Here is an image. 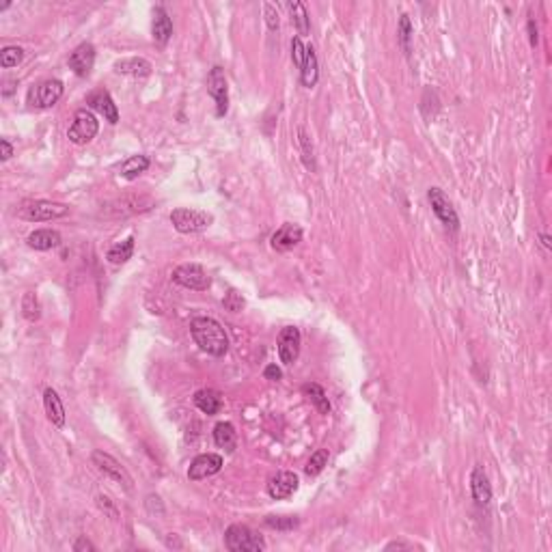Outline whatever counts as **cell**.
Masks as SVG:
<instances>
[{
    "label": "cell",
    "instance_id": "18",
    "mask_svg": "<svg viewBox=\"0 0 552 552\" xmlns=\"http://www.w3.org/2000/svg\"><path fill=\"white\" fill-rule=\"evenodd\" d=\"M113 70L117 74H123V76H134V78H145L151 74L153 65L147 61V58H141V56H129V58H119L115 61Z\"/></svg>",
    "mask_w": 552,
    "mask_h": 552
},
{
    "label": "cell",
    "instance_id": "44",
    "mask_svg": "<svg viewBox=\"0 0 552 552\" xmlns=\"http://www.w3.org/2000/svg\"><path fill=\"white\" fill-rule=\"evenodd\" d=\"M15 84H17L15 80H7V82H5V89H3V95H5V97H9V95L15 91Z\"/></svg>",
    "mask_w": 552,
    "mask_h": 552
},
{
    "label": "cell",
    "instance_id": "20",
    "mask_svg": "<svg viewBox=\"0 0 552 552\" xmlns=\"http://www.w3.org/2000/svg\"><path fill=\"white\" fill-rule=\"evenodd\" d=\"M151 35H153V39H156L158 43H162V46L171 39V35H173V19L168 17L166 9L162 5H158L156 9H153Z\"/></svg>",
    "mask_w": 552,
    "mask_h": 552
},
{
    "label": "cell",
    "instance_id": "15",
    "mask_svg": "<svg viewBox=\"0 0 552 552\" xmlns=\"http://www.w3.org/2000/svg\"><path fill=\"white\" fill-rule=\"evenodd\" d=\"M298 485H300V479H298L296 473H292V471H281V473H276L268 481V494L274 500L290 498L298 490Z\"/></svg>",
    "mask_w": 552,
    "mask_h": 552
},
{
    "label": "cell",
    "instance_id": "8",
    "mask_svg": "<svg viewBox=\"0 0 552 552\" xmlns=\"http://www.w3.org/2000/svg\"><path fill=\"white\" fill-rule=\"evenodd\" d=\"M427 198H429V205L436 214V218L443 223L449 231H459V216L453 207V203L449 201V196L440 190V188H429L427 190Z\"/></svg>",
    "mask_w": 552,
    "mask_h": 552
},
{
    "label": "cell",
    "instance_id": "4",
    "mask_svg": "<svg viewBox=\"0 0 552 552\" xmlns=\"http://www.w3.org/2000/svg\"><path fill=\"white\" fill-rule=\"evenodd\" d=\"M171 223L180 233H201L212 227L214 216L192 207H178L171 212Z\"/></svg>",
    "mask_w": 552,
    "mask_h": 552
},
{
    "label": "cell",
    "instance_id": "1",
    "mask_svg": "<svg viewBox=\"0 0 552 552\" xmlns=\"http://www.w3.org/2000/svg\"><path fill=\"white\" fill-rule=\"evenodd\" d=\"M190 335L205 354L216 358L227 354L229 337L225 333V328L220 326V322H216L214 317H194L190 322Z\"/></svg>",
    "mask_w": 552,
    "mask_h": 552
},
{
    "label": "cell",
    "instance_id": "9",
    "mask_svg": "<svg viewBox=\"0 0 552 552\" xmlns=\"http://www.w3.org/2000/svg\"><path fill=\"white\" fill-rule=\"evenodd\" d=\"M207 93L216 102V117H225L229 110V82L223 68H212L207 74Z\"/></svg>",
    "mask_w": 552,
    "mask_h": 552
},
{
    "label": "cell",
    "instance_id": "23",
    "mask_svg": "<svg viewBox=\"0 0 552 552\" xmlns=\"http://www.w3.org/2000/svg\"><path fill=\"white\" fill-rule=\"evenodd\" d=\"M26 242H29V246L35 251H50V249L61 246L63 237L54 229H37L26 237Z\"/></svg>",
    "mask_w": 552,
    "mask_h": 552
},
{
    "label": "cell",
    "instance_id": "16",
    "mask_svg": "<svg viewBox=\"0 0 552 552\" xmlns=\"http://www.w3.org/2000/svg\"><path fill=\"white\" fill-rule=\"evenodd\" d=\"M86 104H89L95 113H100L108 123H117L119 121V108L106 89H95L86 95Z\"/></svg>",
    "mask_w": 552,
    "mask_h": 552
},
{
    "label": "cell",
    "instance_id": "37",
    "mask_svg": "<svg viewBox=\"0 0 552 552\" xmlns=\"http://www.w3.org/2000/svg\"><path fill=\"white\" fill-rule=\"evenodd\" d=\"M263 13H266L268 29L270 31H278V13H276V9L270 3H266V5H263Z\"/></svg>",
    "mask_w": 552,
    "mask_h": 552
},
{
    "label": "cell",
    "instance_id": "35",
    "mask_svg": "<svg viewBox=\"0 0 552 552\" xmlns=\"http://www.w3.org/2000/svg\"><path fill=\"white\" fill-rule=\"evenodd\" d=\"M223 304H225V308L227 311H231V313H239L242 308H244V298H242V294H237L235 290H229L227 292V296L223 298Z\"/></svg>",
    "mask_w": 552,
    "mask_h": 552
},
{
    "label": "cell",
    "instance_id": "2",
    "mask_svg": "<svg viewBox=\"0 0 552 552\" xmlns=\"http://www.w3.org/2000/svg\"><path fill=\"white\" fill-rule=\"evenodd\" d=\"M225 546L231 552H263L268 548L263 535L246 524H231L225 531Z\"/></svg>",
    "mask_w": 552,
    "mask_h": 552
},
{
    "label": "cell",
    "instance_id": "25",
    "mask_svg": "<svg viewBox=\"0 0 552 552\" xmlns=\"http://www.w3.org/2000/svg\"><path fill=\"white\" fill-rule=\"evenodd\" d=\"M287 9H290V13H292V24L298 29V37H304V35L311 33V17H308L304 3L294 0V3H287Z\"/></svg>",
    "mask_w": 552,
    "mask_h": 552
},
{
    "label": "cell",
    "instance_id": "34",
    "mask_svg": "<svg viewBox=\"0 0 552 552\" xmlns=\"http://www.w3.org/2000/svg\"><path fill=\"white\" fill-rule=\"evenodd\" d=\"M298 136H300V147H302V160H304L306 168H311V171H315L317 166H315V156H313V145H311V139H308V136H306V132H304V127H300V129H298Z\"/></svg>",
    "mask_w": 552,
    "mask_h": 552
},
{
    "label": "cell",
    "instance_id": "6",
    "mask_svg": "<svg viewBox=\"0 0 552 552\" xmlns=\"http://www.w3.org/2000/svg\"><path fill=\"white\" fill-rule=\"evenodd\" d=\"M63 91H65V86L61 80H56V78L41 80V82L31 86L29 104L33 108H52L63 97Z\"/></svg>",
    "mask_w": 552,
    "mask_h": 552
},
{
    "label": "cell",
    "instance_id": "22",
    "mask_svg": "<svg viewBox=\"0 0 552 552\" xmlns=\"http://www.w3.org/2000/svg\"><path fill=\"white\" fill-rule=\"evenodd\" d=\"M320 80V63H317V54L313 46H306V54H304V63L300 70V82L306 86V89H313Z\"/></svg>",
    "mask_w": 552,
    "mask_h": 552
},
{
    "label": "cell",
    "instance_id": "30",
    "mask_svg": "<svg viewBox=\"0 0 552 552\" xmlns=\"http://www.w3.org/2000/svg\"><path fill=\"white\" fill-rule=\"evenodd\" d=\"M22 315L29 322H37L41 317V304L35 292H26L24 298H22Z\"/></svg>",
    "mask_w": 552,
    "mask_h": 552
},
{
    "label": "cell",
    "instance_id": "27",
    "mask_svg": "<svg viewBox=\"0 0 552 552\" xmlns=\"http://www.w3.org/2000/svg\"><path fill=\"white\" fill-rule=\"evenodd\" d=\"M302 393H304V397L308 402H311L315 408H317V412L320 414H330V410H333V406H330V402H328V395H326V391L320 386V384H315V382H308V384H304L302 386Z\"/></svg>",
    "mask_w": 552,
    "mask_h": 552
},
{
    "label": "cell",
    "instance_id": "7",
    "mask_svg": "<svg viewBox=\"0 0 552 552\" xmlns=\"http://www.w3.org/2000/svg\"><path fill=\"white\" fill-rule=\"evenodd\" d=\"M173 283H178V285L186 287V290H192V292H205V290H210L212 278L207 276L203 266H198V263H184V266L173 270Z\"/></svg>",
    "mask_w": 552,
    "mask_h": 552
},
{
    "label": "cell",
    "instance_id": "41",
    "mask_svg": "<svg viewBox=\"0 0 552 552\" xmlns=\"http://www.w3.org/2000/svg\"><path fill=\"white\" fill-rule=\"evenodd\" d=\"M0 147H3V156H0V158H3V162H7L13 156V145L7 139H3V141H0Z\"/></svg>",
    "mask_w": 552,
    "mask_h": 552
},
{
    "label": "cell",
    "instance_id": "3",
    "mask_svg": "<svg viewBox=\"0 0 552 552\" xmlns=\"http://www.w3.org/2000/svg\"><path fill=\"white\" fill-rule=\"evenodd\" d=\"M22 220H29V223H48V220H56L70 214V207L65 203H54V201H24L17 212Z\"/></svg>",
    "mask_w": 552,
    "mask_h": 552
},
{
    "label": "cell",
    "instance_id": "17",
    "mask_svg": "<svg viewBox=\"0 0 552 552\" xmlns=\"http://www.w3.org/2000/svg\"><path fill=\"white\" fill-rule=\"evenodd\" d=\"M471 494L479 507H485L492 500V485H490V479L481 466H475L471 473Z\"/></svg>",
    "mask_w": 552,
    "mask_h": 552
},
{
    "label": "cell",
    "instance_id": "32",
    "mask_svg": "<svg viewBox=\"0 0 552 552\" xmlns=\"http://www.w3.org/2000/svg\"><path fill=\"white\" fill-rule=\"evenodd\" d=\"M22 58H24V50L19 46H5L0 50V68H15L17 63H22Z\"/></svg>",
    "mask_w": 552,
    "mask_h": 552
},
{
    "label": "cell",
    "instance_id": "36",
    "mask_svg": "<svg viewBox=\"0 0 552 552\" xmlns=\"http://www.w3.org/2000/svg\"><path fill=\"white\" fill-rule=\"evenodd\" d=\"M304 54H306V46L302 43V37H294L292 39V58H294V65L298 70H302Z\"/></svg>",
    "mask_w": 552,
    "mask_h": 552
},
{
    "label": "cell",
    "instance_id": "45",
    "mask_svg": "<svg viewBox=\"0 0 552 552\" xmlns=\"http://www.w3.org/2000/svg\"><path fill=\"white\" fill-rule=\"evenodd\" d=\"M539 242H542V246H544L546 251H550V244H552V242H550V235H548V233H539Z\"/></svg>",
    "mask_w": 552,
    "mask_h": 552
},
{
    "label": "cell",
    "instance_id": "31",
    "mask_svg": "<svg viewBox=\"0 0 552 552\" xmlns=\"http://www.w3.org/2000/svg\"><path fill=\"white\" fill-rule=\"evenodd\" d=\"M328 457H330L328 449H317L311 457H308L304 473H306L308 477H317V475L328 466Z\"/></svg>",
    "mask_w": 552,
    "mask_h": 552
},
{
    "label": "cell",
    "instance_id": "12",
    "mask_svg": "<svg viewBox=\"0 0 552 552\" xmlns=\"http://www.w3.org/2000/svg\"><path fill=\"white\" fill-rule=\"evenodd\" d=\"M225 466V459L223 455L218 453H201L196 455L190 464L188 468V479L190 481H201V479H207V477H214L216 473H220Z\"/></svg>",
    "mask_w": 552,
    "mask_h": 552
},
{
    "label": "cell",
    "instance_id": "24",
    "mask_svg": "<svg viewBox=\"0 0 552 552\" xmlns=\"http://www.w3.org/2000/svg\"><path fill=\"white\" fill-rule=\"evenodd\" d=\"M134 242H136L134 235L125 237L123 242H117V244H113V246L108 249L106 259L113 263V266H121V263L129 261L132 255H134Z\"/></svg>",
    "mask_w": 552,
    "mask_h": 552
},
{
    "label": "cell",
    "instance_id": "11",
    "mask_svg": "<svg viewBox=\"0 0 552 552\" xmlns=\"http://www.w3.org/2000/svg\"><path fill=\"white\" fill-rule=\"evenodd\" d=\"M91 459H93V464H95V466H97L102 473H106L108 477H113L115 481H119L125 490H132V488H134V479H132V475L125 471V466H121V464H119L113 455H108V453H104V451H93Z\"/></svg>",
    "mask_w": 552,
    "mask_h": 552
},
{
    "label": "cell",
    "instance_id": "10",
    "mask_svg": "<svg viewBox=\"0 0 552 552\" xmlns=\"http://www.w3.org/2000/svg\"><path fill=\"white\" fill-rule=\"evenodd\" d=\"M300 345H302V335L296 326H285L278 333L276 349H278V358L283 365H294L300 356Z\"/></svg>",
    "mask_w": 552,
    "mask_h": 552
},
{
    "label": "cell",
    "instance_id": "13",
    "mask_svg": "<svg viewBox=\"0 0 552 552\" xmlns=\"http://www.w3.org/2000/svg\"><path fill=\"white\" fill-rule=\"evenodd\" d=\"M68 63H70V70L76 76L86 78L91 74L93 65H95V46L91 41H82L78 48H74V52L70 54Z\"/></svg>",
    "mask_w": 552,
    "mask_h": 552
},
{
    "label": "cell",
    "instance_id": "42",
    "mask_svg": "<svg viewBox=\"0 0 552 552\" xmlns=\"http://www.w3.org/2000/svg\"><path fill=\"white\" fill-rule=\"evenodd\" d=\"M97 505L102 507V510L110 512V516H117V510H115L113 505H110V498L108 496H97Z\"/></svg>",
    "mask_w": 552,
    "mask_h": 552
},
{
    "label": "cell",
    "instance_id": "28",
    "mask_svg": "<svg viewBox=\"0 0 552 552\" xmlns=\"http://www.w3.org/2000/svg\"><path fill=\"white\" fill-rule=\"evenodd\" d=\"M149 158L147 156H143V153H139V156H129L123 164H121V168H119V173H121V178L123 180H136L139 175H143L147 168H149Z\"/></svg>",
    "mask_w": 552,
    "mask_h": 552
},
{
    "label": "cell",
    "instance_id": "39",
    "mask_svg": "<svg viewBox=\"0 0 552 552\" xmlns=\"http://www.w3.org/2000/svg\"><path fill=\"white\" fill-rule=\"evenodd\" d=\"M72 548H74V552H82V550H91V552H95V546H93V544H91L89 539H86L84 535H80V537L76 539V544H74Z\"/></svg>",
    "mask_w": 552,
    "mask_h": 552
},
{
    "label": "cell",
    "instance_id": "40",
    "mask_svg": "<svg viewBox=\"0 0 552 552\" xmlns=\"http://www.w3.org/2000/svg\"><path fill=\"white\" fill-rule=\"evenodd\" d=\"M528 39H531V46L535 48L537 46V26H535L533 17H528Z\"/></svg>",
    "mask_w": 552,
    "mask_h": 552
},
{
    "label": "cell",
    "instance_id": "43",
    "mask_svg": "<svg viewBox=\"0 0 552 552\" xmlns=\"http://www.w3.org/2000/svg\"><path fill=\"white\" fill-rule=\"evenodd\" d=\"M414 548V544H408V542H391V544H386V548L384 550H412Z\"/></svg>",
    "mask_w": 552,
    "mask_h": 552
},
{
    "label": "cell",
    "instance_id": "21",
    "mask_svg": "<svg viewBox=\"0 0 552 552\" xmlns=\"http://www.w3.org/2000/svg\"><path fill=\"white\" fill-rule=\"evenodd\" d=\"M43 410L48 414V421L54 427H65V408L61 397L54 388H46L43 391Z\"/></svg>",
    "mask_w": 552,
    "mask_h": 552
},
{
    "label": "cell",
    "instance_id": "19",
    "mask_svg": "<svg viewBox=\"0 0 552 552\" xmlns=\"http://www.w3.org/2000/svg\"><path fill=\"white\" fill-rule=\"evenodd\" d=\"M192 402L203 414L214 416V414L220 412V408H223V395H220L218 391H214V388H201V391L194 393Z\"/></svg>",
    "mask_w": 552,
    "mask_h": 552
},
{
    "label": "cell",
    "instance_id": "26",
    "mask_svg": "<svg viewBox=\"0 0 552 552\" xmlns=\"http://www.w3.org/2000/svg\"><path fill=\"white\" fill-rule=\"evenodd\" d=\"M235 440H237V434H235V427L227 421H220L216 423L214 427V443L225 449L227 453H233L235 451Z\"/></svg>",
    "mask_w": 552,
    "mask_h": 552
},
{
    "label": "cell",
    "instance_id": "14",
    "mask_svg": "<svg viewBox=\"0 0 552 552\" xmlns=\"http://www.w3.org/2000/svg\"><path fill=\"white\" fill-rule=\"evenodd\" d=\"M302 235H304V231H302L300 225H296V223H285V225H281L272 233L270 246L274 251H278V253H287V251H292V249H296L300 244Z\"/></svg>",
    "mask_w": 552,
    "mask_h": 552
},
{
    "label": "cell",
    "instance_id": "33",
    "mask_svg": "<svg viewBox=\"0 0 552 552\" xmlns=\"http://www.w3.org/2000/svg\"><path fill=\"white\" fill-rule=\"evenodd\" d=\"M298 524H300L298 516H268L266 518V526L276 528V531H294Z\"/></svg>",
    "mask_w": 552,
    "mask_h": 552
},
{
    "label": "cell",
    "instance_id": "38",
    "mask_svg": "<svg viewBox=\"0 0 552 552\" xmlns=\"http://www.w3.org/2000/svg\"><path fill=\"white\" fill-rule=\"evenodd\" d=\"M263 378L266 380H272V382H278L281 378H283V371L278 369V365H268L266 369H263Z\"/></svg>",
    "mask_w": 552,
    "mask_h": 552
},
{
    "label": "cell",
    "instance_id": "29",
    "mask_svg": "<svg viewBox=\"0 0 552 552\" xmlns=\"http://www.w3.org/2000/svg\"><path fill=\"white\" fill-rule=\"evenodd\" d=\"M412 35H414V29H412V22L408 17V13H402L400 17V29H397V39H400V46L406 54H410L412 50Z\"/></svg>",
    "mask_w": 552,
    "mask_h": 552
},
{
    "label": "cell",
    "instance_id": "5",
    "mask_svg": "<svg viewBox=\"0 0 552 552\" xmlns=\"http://www.w3.org/2000/svg\"><path fill=\"white\" fill-rule=\"evenodd\" d=\"M100 132V121L89 108H80L74 115V121L68 129V139L74 145H86L91 143Z\"/></svg>",
    "mask_w": 552,
    "mask_h": 552
}]
</instances>
